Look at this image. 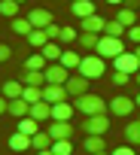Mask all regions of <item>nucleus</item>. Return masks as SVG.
Listing matches in <instances>:
<instances>
[{"instance_id": "nucleus-39", "label": "nucleus", "mask_w": 140, "mask_h": 155, "mask_svg": "<svg viewBox=\"0 0 140 155\" xmlns=\"http://www.w3.org/2000/svg\"><path fill=\"white\" fill-rule=\"evenodd\" d=\"M12 58V49L6 46V43H0V64H3V61H9Z\"/></svg>"}, {"instance_id": "nucleus-23", "label": "nucleus", "mask_w": 140, "mask_h": 155, "mask_svg": "<svg viewBox=\"0 0 140 155\" xmlns=\"http://www.w3.org/2000/svg\"><path fill=\"white\" fill-rule=\"evenodd\" d=\"M22 91H25V82H15V79H6L3 82V91H0V94H3V97H22Z\"/></svg>"}, {"instance_id": "nucleus-35", "label": "nucleus", "mask_w": 140, "mask_h": 155, "mask_svg": "<svg viewBox=\"0 0 140 155\" xmlns=\"http://www.w3.org/2000/svg\"><path fill=\"white\" fill-rule=\"evenodd\" d=\"M110 79H113V85H116V88H122V85H128V82H131V73L113 70V76H110Z\"/></svg>"}, {"instance_id": "nucleus-5", "label": "nucleus", "mask_w": 140, "mask_h": 155, "mask_svg": "<svg viewBox=\"0 0 140 155\" xmlns=\"http://www.w3.org/2000/svg\"><path fill=\"white\" fill-rule=\"evenodd\" d=\"M137 110V101L134 97H110V113L113 116H119V119H131V113Z\"/></svg>"}, {"instance_id": "nucleus-22", "label": "nucleus", "mask_w": 140, "mask_h": 155, "mask_svg": "<svg viewBox=\"0 0 140 155\" xmlns=\"http://www.w3.org/2000/svg\"><path fill=\"white\" fill-rule=\"evenodd\" d=\"M28 43H31V46H34V49L40 52V49H43V46L49 43V34H46V28H34V31L28 34Z\"/></svg>"}, {"instance_id": "nucleus-1", "label": "nucleus", "mask_w": 140, "mask_h": 155, "mask_svg": "<svg viewBox=\"0 0 140 155\" xmlns=\"http://www.w3.org/2000/svg\"><path fill=\"white\" fill-rule=\"evenodd\" d=\"M73 107L82 116H101V113H107L110 104L104 101V94H82V97H73Z\"/></svg>"}, {"instance_id": "nucleus-38", "label": "nucleus", "mask_w": 140, "mask_h": 155, "mask_svg": "<svg viewBox=\"0 0 140 155\" xmlns=\"http://www.w3.org/2000/svg\"><path fill=\"white\" fill-rule=\"evenodd\" d=\"M46 34H49V40H58V37H61V25H58V21H52V25L46 28Z\"/></svg>"}, {"instance_id": "nucleus-20", "label": "nucleus", "mask_w": 140, "mask_h": 155, "mask_svg": "<svg viewBox=\"0 0 140 155\" xmlns=\"http://www.w3.org/2000/svg\"><path fill=\"white\" fill-rule=\"evenodd\" d=\"M46 67H49V61H46L43 52H31L25 58V70H46Z\"/></svg>"}, {"instance_id": "nucleus-10", "label": "nucleus", "mask_w": 140, "mask_h": 155, "mask_svg": "<svg viewBox=\"0 0 140 155\" xmlns=\"http://www.w3.org/2000/svg\"><path fill=\"white\" fill-rule=\"evenodd\" d=\"M43 101H46V104H61V101H70L67 85H43Z\"/></svg>"}, {"instance_id": "nucleus-45", "label": "nucleus", "mask_w": 140, "mask_h": 155, "mask_svg": "<svg viewBox=\"0 0 140 155\" xmlns=\"http://www.w3.org/2000/svg\"><path fill=\"white\" fill-rule=\"evenodd\" d=\"M134 101H137V107H140V94H137V97H134Z\"/></svg>"}, {"instance_id": "nucleus-41", "label": "nucleus", "mask_w": 140, "mask_h": 155, "mask_svg": "<svg viewBox=\"0 0 140 155\" xmlns=\"http://www.w3.org/2000/svg\"><path fill=\"white\" fill-rule=\"evenodd\" d=\"M6 110H9V97H3V94H0V116H3Z\"/></svg>"}, {"instance_id": "nucleus-2", "label": "nucleus", "mask_w": 140, "mask_h": 155, "mask_svg": "<svg viewBox=\"0 0 140 155\" xmlns=\"http://www.w3.org/2000/svg\"><path fill=\"white\" fill-rule=\"evenodd\" d=\"M79 73L85 76V79H101V76L107 73V61L101 55H85L79 61Z\"/></svg>"}, {"instance_id": "nucleus-3", "label": "nucleus", "mask_w": 140, "mask_h": 155, "mask_svg": "<svg viewBox=\"0 0 140 155\" xmlns=\"http://www.w3.org/2000/svg\"><path fill=\"white\" fill-rule=\"evenodd\" d=\"M122 52H125V46H122V40H119V37H104V34H101V43H98L95 55H101L104 61H116Z\"/></svg>"}, {"instance_id": "nucleus-42", "label": "nucleus", "mask_w": 140, "mask_h": 155, "mask_svg": "<svg viewBox=\"0 0 140 155\" xmlns=\"http://www.w3.org/2000/svg\"><path fill=\"white\" fill-rule=\"evenodd\" d=\"M122 6H128V9H137V6H140V0H125Z\"/></svg>"}, {"instance_id": "nucleus-43", "label": "nucleus", "mask_w": 140, "mask_h": 155, "mask_svg": "<svg viewBox=\"0 0 140 155\" xmlns=\"http://www.w3.org/2000/svg\"><path fill=\"white\" fill-rule=\"evenodd\" d=\"M104 3H110V6H122L125 0H104Z\"/></svg>"}, {"instance_id": "nucleus-44", "label": "nucleus", "mask_w": 140, "mask_h": 155, "mask_svg": "<svg viewBox=\"0 0 140 155\" xmlns=\"http://www.w3.org/2000/svg\"><path fill=\"white\" fill-rule=\"evenodd\" d=\"M37 155H55V152H52V149H43V152H37Z\"/></svg>"}, {"instance_id": "nucleus-30", "label": "nucleus", "mask_w": 140, "mask_h": 155, "mask_svg": "<svg viewBox=\"0 0 140 155\" xmlns=\"http://www.w3.org/2000/svg\"><path fill=\"white\" fill-rule=\"evenodd\" d=\"M18 131H22V134H28V137H34V134L40 131V122H37V119H31V116H25V119H18Z\"/></svg>"}, {"instance_id": "nucleus-25", "label": "nucleus", "mask_w": 140, "mask_h": 155, "mask_svg": "<svg viewBox=\"0 0 140 155\" xmlns=\"http://www.w3.org/2000/svg\"><path fill=\"white\" fill-rule=\"evenodd\" d=\"M125 34H128V28H125L119 18H110V21H107V28H104V37H119V40H122Z\"/></svg>"}, {"instance_id": "nucleus-9", "label": "nucleus", "mask_w": 140, "mask_h": 155, "mask_svg": "<svg viewBox=\"0 0 140 155\" xmlns=\"http://www.w3.org/2000/svg\"><path fill=\"white\" fill-rule=\"evenodd\" d=\"M73 122H52L49 125V137L52 140H73Z\"/></svg>"}, {"instance_id": "nucleus-50", "label": "nucleus", "mask_w": 140, "mask_h": 155, "mask_svg": "<svg viewBox=\"0 0 140 155\" xmlns=\"http://www.w3.org/2000/svg\"><path fill=\"white\" fill-rule=\"evenodd\" d=\"M73 3H76V0H73Z\"/></svg>"}, {"instance_id": "nucleus-12", "label": "nucleus", "mask_w": 140, "mask_h": 155, "mask_svg": "<svg viewBox=\"0 0 140 155\" xmlns=\"http://www.w3.org/2000/svg\"><path fill=\"white\" fill-rule=\"evenodd\" d=\"M79 28H82V31H88V34H104L107 18H101V15L95 12V15H88V18H79Z\"/></svg>"}, {"instance_id": "nucleus-24", "label": "nucleus", "mask_w": 140, "mask_h": 155, "mask_svg": "<svg viewBox=\"0 0 140 155\" xmlns=\"http://www.w3.org/2000/svg\"><path fill=\"white\" fill-rule=\"evenodd\" d=\"M9 28H12V31H15V34H18V37H28V34H31V31H34V25H31V18H28V15H25V18H22V15H15V18H12V25H9Z\"/></svg>"}, {"instance_id": "nucleus-7", "label": "nucleus", "mask_w": 140, "mask_h": 155, "mask_svg": "<svg viewBox=\"0 0 140 155\" xmlns=\"http://www.w3.org/2000/svg\"><path fill=\"white\" fill-rule=\"evenodd\" d=\"M79 128H82V134H107V131H110V119H107V113H101V116H85V122H82Z\"/></svg>"}, {"instance_id": "nucleus-34", "label": "nucleus", "mask_w": 140, "mask_h": 155, "mask_svg": "<svg viewBox=\"0 0 140 155\" xmlns=\"http://www.w3.org/2000/svg\"><path fill=\"white\" fill-rule=\"evenodd\" d=\"M22 97H25L28 104H37V101H43V88H34V85H25Z\"/></svg>"}, {"instance_id": "nucleus-47", "label": "nucleus", "mask_w": 140, "mask_h": 155, "mask_svg": "<svg viewBox=\"0 0 140 155\" xmlns=\"http://www.w3.org/2000/svg\"><path fill=\"white\" fill-rule=\"evenodd\" d=\"M137 58H140V46H137Z\"/></svg>"}, {"instance_id": "nucleus-29", "label": "nucleus", "mask_w": 140, "mask_h": 155, "mask_svg": "<svg viewBox=\"0 0 140 155\" xmlns=\"http://www.w3.org/2000/svg\"><path fill=\"white\" fill-rule=\"evenodd\" d=\"M116 18L125 25V28H131V25H137L140 18H137V9H128V6H122L119 12H116Z\"/></svg>"}, {"instance_id": "nucleus-18", "label": "nucleus", "mask_w": 140, "mask_h": 155, "mask_svg": "<svg viewBox=\"0 0 140 155\" xmlns=\"http://www.w3.org/2000/svg\"><path fill=\"white\" fill-rule=\"evenodd\" d=\"M52 137H49V131H37L34 137H31V149L34 152H43V149H52Z\"/></svg>"}, {"instance_id": "nucleus-40", "label": "nucleus", "mask_w": 140, "mask_h": 155, "mask_svg": "<svg viewBox=\"0 0 140 155\" xmlns=\"http://www.w3.org/2000/svg\"><path fill=\"white\" fill-rule=\"evenodd\" d=\"M113 155H137V152H134L131 146H116V149H113Z\"/></svg>"}, {"instance_id": "nucleus-15", "label": "nucleus", "mask_w": 140, "mask_h": 155, "mask_svg": "<svg viewBox=\"0 0 140 155\" xmlns=\"http://www.w3.org/2000/svg\"><path fill=\"white\" fill-rule=\"evenodd\" d=\"M104 134H85V140H82V149L88 152V155H98V152H104Z\"/></svg>"}, {"instance_id": "nucleus-49", "label": "nucleus", "mask_w": 140, "mask_h": 155, "mask_svg": "<svg viewBox=\"0 0 140 155\" xmlns=\"http://www.w3.org/2000/svg\"><path fill=\"white\" fill-rule=\"evenodd\" d=\"M137 82H140V73H137Z\"/></svg>"}, {"instance_id": "nucleus-13", "label": "nucleus", "mask_w": 140, "mask_h": 155, "mask_svg": "<svg viewBox=\"0 0 140 155\" xmlns=\"http://www.w3.org/2000/svg\"><path fill=\"white\" fill-rule=\"evenodd\" d=\"M28 18H31V25H34V28H49V25L55 21V15H52L49 9H31V12H28Z\"/></svg>"}, {"instance_id": "nucleus-14", "label": "nucleus", "mask_w": 140, "mask_h": 155, "mask_svg": "<svg viewBox=\"0 0 140 155\" xmlns=\"http://www.w3.org/2000/svg\"><path fill=\"white\" fill-rule=\"evenodd\" d=\"M31 119H37V122H52V104H46V101L31 104Z\"/></svg>"}, {"instance_id": "nucleus-16", "label": "nucleus", "mask_w": 140, "mask_h": 155, "mask_svg": "<svg viewBox=\"0 0 140 155\" xmlns=\"http://www.w3.org/2000/svg\"><path fill=\"white\" fill-rule=\"evenodd\" d=\"M6 113H9V116H15V119H25V116H31V104H28L25 97H12Z\"/></svg>"}, {"instance_id": "nucleus-36", "label": "nucleus", "mask_w": 140, "mask_h": 155, "mask_svg": "<svg viewBox=\"0 0 140 155\" xmlns=\"http://www.w3.org/2000/svg\"><path fill=\"white\" fill-rule=\"evenodd\" d=\"M61 43H73L76 40V28H67V25H61V37H58Z\"/></svg>"}, {"instance_id": "nucleus-33", "label": "nucleus", "mask_w": 140, "mask_h": 155, "mask_svg": "<svg viewBox=\"0 0 140 155\" xmlns=\"http://www.w3.org/2000/svg\"><path fill=\"white\" fill-rule=\"evenodd\" d=\"M52 152L55 155H73V140H55L52 143Z\"/></svg>"}, {"instance_id": "nucleus-17", "label": "nucleus", "mask_w": 140, "mask_h": 155, "mask_svg": "<svg viewBox=\"0 0 140 155\" xmlns=\"http://www.w3.org/2000/svg\"><path fill=\"white\" fill-rule=\"evenodd\" d=\"M70 12L76 18H88L95 15V0H76V3H70Z\"/></svg>"}, {"instance_id": "nucleus-6", "label": "nucleus", "mask_w": 140, "mask_h": 155, "mask_svg": "<svg viewBox=\"0 0 140 155\" xmlns=\"http://www.w3.org/2000/svg\"><path fill=\"white\" fill-rule=\"evenodd\" d=\"M88 82H92V79H85L79 70H76V73H70V79L64 82V85H67L70 101H73V97H82V94H88Z\"/></svg>"}, {"instance_id": "nucleus-31", "label": "nucleus", "mask_w": 140, "mask_h": 155, "mask_svg": "<svg viewBox=\"0 0 140 155\" xmlns=\"http://www.w3.org/2000/svg\"><path fill=\"white\" fill-rule=\"evenodd\" d=\"M18 6L22 3H15V0H0V15H3V18H15L18 15Z\"/></svg>"}, {"instance_id": "nucleus-26", "label": "nucleus", "mask_w": 140, "mask_h": 155, "mask_svg": "<svg viewBox=\"0 0 140 155\" xmlns=\"http://www.w3.org/2000/svg\"><path fill=\"white\" fill-rule=\"evenodd\" d=\"M40 52L46 55V61H61V55H64V49H61V46H58L55 40H49V43H46V46H43Z\"/></svg>"}, {"instance_id": "nucleus-8", "label": "nucleus", "mask_w": 140, "mask_h": 155, "mask_svg": "<svg viewBox=\"0 0 140 155\" xmlns=\"http://www.w3.org/2000/svg\"><path fill=\"white\" fill-rule=\"evenodd\" d=\"M113 70H122V73H140V58H137V52H122V55L113 61Z\"/></svg>"}, {"instance_id": "nucleus-11", "label": "nucleus", "mask_w": 140, "mask_h": 155, "mask_svg": "<svg viewBox=\"0 0 140 155\" xmlns=\"http://www.w3.org/2000/svg\"><path fill=\"white\" fill-rule=\"evenodd\" d=\"M76 113V107L70 101H61V104H52V122H70Z\"/></svg>"}, {"instance_id": "nucleus-32", "label": "nucleus", "mask_w": 140, "mask_h": 155, "mask_svg": "<svg viewBox=\"0 0 140 155\" xmlns=\"http://www.w3.org/2000/svg\"><path fill=\"white\" fill-rule=\"evenodd\" d=\"M98 43H101V34H88V31L79 34V46L82 49H98Z\"/></svg>"}, {"instance_id": "nucleus-48", "label": "nucleus", "mask_w": 140, "mask_h": 155, "mask_svg": "<svg viewBox=\"0 0 140 155\" xmlns=\"http://www.w3.org/2000/svg\"><path fill=\"white\" fill-rule=\"evenodd\" d=\"M15 3H25V0H15Z\"/></svg>"}, {"instance_id": "nucleus-27", "label": "nucleus", "mask_w": 140, "mask_h": 155, "mask_svg": "<svg viewBox=\"0 0 140 155\" xmlns=\"http://www.w3.org/2000/svg\"><path fill=\"white\" fill-rule=\"evenodd\" d=\"M125 137H128V143L131 146H140V122H125Z\"/></svg>"}, {"instance_id": "nucleus-28", "label": "nucleus", "mask_w": 140, "mask_h": 155, "mask_svg": "<svg viewBox=\"0 0 140 155\" xmlns=\"http://www.w3.org/2000/svg\"><path fill=\"white\" fill-rule=\"evenodd\" d=\"M79 52H73V49H64V55H61V64L67 67V70H79Z\"/></svg>"}, {"instance_id": "nucleus-21", "label": "nucleus", "mask_w": 140, "mask_h": 155, "mask_svg": "<svg viewBox=\"0 0 140 155\" xmlns=\"http://www.w3.org/2000/svg\"><path fill=\"white\" fill-rule=\"evenodd\" d=\"M9 149H12V152H28V149H31V137L22 134V131H15V134L9 137Z\"/></svg>"}, {"instance_id": "nucleus-4", "label": "nucleus", "mask_w": 140, "mask_h": 155, "mask_svg": "<svg viewBox=\"0 0 140 155\" xmlns=\"http://www.w3.org/2000/svg\"><path fill=\"white\" fill-rule=\"evenodd\" d=\"M43 73H46V85H64L73 70H67L61 61H49V67H46Z\"/></svg>"}, {"instance_id": "nucleus-46", "label": "nucleus", "mask_w": 140, "mask_h": 155, "mask_svg": "<svg viewBox=\"0 0 140 155\" xmlns=\"http://www.w3.org/2000/svg\"><path fill=\"white\" fill-rule=\"evenodd\" d=\"M98 155H113V152H98Z\"/></svg>"}, {"instance_id": "nucleus-37", "label": "nucleus", "mask_w": 140, "mask_h": 155, "mask_svg": "<svg viewBox=\"0 0 140 155\" xmlns=\"http://www.w3.org/2000/svg\"><path fill=\"white\" fill-rule=\"evenodd\" d=\"M128 40H131V43H137V46H140V21H137V25H131V28H128Z\"/></svg>"}, {"instance_id": "nucleus-19", "label": "nucleus", "mask_w": 140, "mask_h": 155, "mask_svg": "<svg viewBox=\"0 0 140 155\" xmlns=\"http://www.w3.org/2000/svg\"><path fill=\"white\" fill-rule=\"evenodd\" d=\"M22 82L25 85H34V88H43L46 85V73L43 70H25L22 73Z\"/></svg>"}]
</instances>
